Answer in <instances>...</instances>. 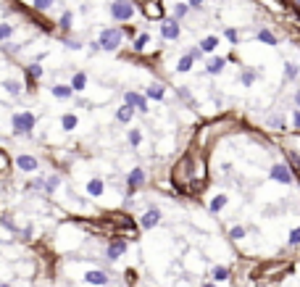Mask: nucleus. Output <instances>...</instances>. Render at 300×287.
Returning a JSON list of instances; mask_svg holds the SVG:
<instances>
[{"label": "nucleus", "mask_w": 300, "mask_h": 287, "mask_svg": "<svg viewBox=\"0 0 300 287\" xmlns=\"http://www.w3.org/2000/svg\"><path fill=\"white\" fill-rule=\"evenodd\" d=\"M124 103L137 108L140 113H148V97L140 95V93H124Z\"/></svg>", "instance_id": "11"}, {"label": "nucleus", "mask_w": 300, "mask_h": 287, "mask_svg": "<svg viewBox=\"0 0 300 287\" xmlns=\"http://www.w3.org/2000/svg\"><path fill=\"white\" fill-rule=\"evenodd\" d=\"M200 287H216V282H203Z\"/></svg>", "instance_id": "48"}, {"label": "nucleus", "mask_w": 300, "mask_h": 287, "mask_svg": "<svg viewBox=\"0 0 300 287\" xmlns=\"http://www.w3.org/2000/svg\"><path fill=\"white\" fill-rule=\"evenodd\" d=\"M295 105H298V108H300V90H298V93H295Z\"/></svg>", "instance_id": "47"}, {"label": "nucleus", "mask_w": 300, "mask_h": 287, "mask_svg": "<svg viewBox=\"0 0 300 287\" xmlns=\"http://www.w3.org/2000/svg\"><path fill=\"white\" fill-rule=\"evenodd\" d=\"M145 185V169H140V166H137V169H132L127 174V190H129V198H132V195L140 190V187Z\"/></svg>", "instance_id": "8"}, {"label": "nucleus", "mask_w": 300, "mask_h": 287, "mask_svg": "<svg viewBox=\"0 0 300 287\" xmlns=\"http://www.w3.org/2000/svg\"><path fill=\"white\" fill-rule=\"evenodd\" d=\"M161 219H164V214H161V208H156V206H150L145 214L140 216V229H156V226L161 224Z\"/></svg>", "instance_id": "7"}, {"label": "nucleus", "mask_w": 300, "mask_h": 287, "mask_svg": "<svg viewBox=\"0 0 300 287\" xmlns=\"http://www.w3.org/2000/svg\"><path fill=\"white\" fill-rule=\"evenodd\" d=\"M34 124H37V119H34V113H29V111H21V113H13V116H11L13 134H21V137L32 134Z\"/></svg>", "instance_id": "1"}, {"label": "nucleus", "mask_w": 300, "mask_h": 287, "mask_svg": "<svg viewBox=\"0 0 300 287\" xmlns=\"http://www.w3.org/2000/svg\"><path fill=\"white\" fill-rule=\"evenodd\" d=\"M0 226H3V229H8L11 235H21V229H19V224L13 222V219L8 216V214H3L0 216Z\"/></svg>", "instance_id": "19"}, {"label": "nucleus", "mask_w": 300, "mask_h": 287, "mask_svg": "<svg viewBox=\"0 0 300 287\" xmlns=\"http://www.w3.org/2000/svg\"><path fill=\"white\" fill-rule=\"evenodd\" d=\"M290 245H292V248L300 245V226H295V229L290 232Z\"/></svg>", "instance_id": "39"}, {"label": "nucleus", "mask_w": 300, "mask_h": 287, "mask_svg": "<svg viewBox=\"0 0 300 287\" xmlns=\"http://www.w3.org/2000/svg\"><path fill=\"white\" fill-rule=\"evenodd\" d=\"M200 3H203V0H190V3H187V5H190V8H198V5H200Z\"/></svg>", "instance_id": "46"}, {"label": "nucleus", "mask_w": 300, "mask_h": 287, "mask_svg": "<svg viewBox=\"0 0 300 287\" xmlns=\"http://www.w3.org/2000/svg\"><path fill=\"white\" fill-rule=\"evenodd\" d=\"M271 179H274V182H282V185H290V182H292V171H290V166H287V163H276V166H271Z\"/></svg>", "instance_id": "12"}, {"label": "nucleus", "mask_w": 300, "mask_h": 287, "mask_svg": "<svg viewBox=\"0 0 300 287\" xmlns=\"http://www.w3.org/2000/svg\"><path fill=\"white\" fill-rule=\"evenodd\" d=\"M82 282L92 285V287H105V285H111V274L105 269H87L82 274Z\"/></svg>", "instance_id": "5"}, {"label": "nucleus", "mask_w": 300, "mask_h": 287, "mask_svg": "<svg viewBox=\"0 0 300 287\" xmlns=\"http://www.w3.org/2000/svg\"><path fill=\"white\" fill-rule=\"evenodd\" d=\"M0 287H11V282H0Z\"/></svg>", "instance_id": "49"}, {"label": "nucleus", "mask_w": 300, "mask_h": 287, "mask_svg": "<svg viewBox=\"0 0 300 287\" xmlns=\"http://www.w3.org/2000/svg\"><path fill=\"white\" fill-rule=\"evenodd\" d=\"M29 190H37V192H45V177H34L29 182Z\"/></svg>", "instance_id": "36"}, {"label": "nucleus", "mask_w": 300, "mask_h": 287, "mask_svg": "<svg viewBox=\"0 0 300 287\" xmlns=\"http://www.w3.org/2000/svg\"><path fill=\"white\" fill-rule=\"evenodd\" d=\"M179 97H182V100H187V97H190V90L182 87V90H179Z\"/></svg>", "instance_id": "45"}, {"label": "nucleus", "mask_w": 300, "mask_h": 287, "mask_svg": "<svg viewBox=\"0 0 300 287\" xmlns=\"http://www.w3.org/2000/svg\"><path fill=\"white\" fill-rule=\"evenodd\" d=\"M84 192H87L90 198H103V192H105L103 177H90V179H87V185H84Z\"/></svg>", "instance_id": "9"}, {"label": "nucleus", "mask_w": 300, "mask_h": 287, "mask_svg": "<svg viewBox=\"0 0 300 287\" xmlns=\"http://www.w3.org/2000/svg\"><path fill=\"white\" fill-rule=\"evenodd\" d=\"M187 11H190L187 3H176V5H174V19H176V21L184 19V16H187Z\"/></svg>", "instance_id": "30"}, {"label": "nucleus", "mask_w": 300, "mask_h": 287, "mask_svg": "<svg viewBox=\"0 0 300 287\" xmlns=\"http://www.w3.org/2000/svg\"><path fill=\"white\" fill-rule=\"evenodd\" d=\"M227 200H229L227 195H216V198H213V200L208 203V211H211V214H219V211L227 206Z\"/></svg>", "instance_id": "23"}, {"label": "nucleus", "mask_w": 300, "mask_h": 287, "mask_svg": "<svg viewBox=\"0 0 300 287\" xmlns=\"http://www.w3.org/2000/svg\"><path fill=\"white\" fill-rule=\"evenodd\" d=\"M13 32H16V29H13L11 24H0V42L11 40V37H13Z\"/></svg>", "instance_id": "28"}, {"label": "nucleus", "mask_w": 300, "mask_h": 287, "mask_svg": "<svg viewBox=\"0 0 300 287\" xmlns=\"http://www.w3.org/2000/svg\"><path fill=\"white\" fill-rule=\"evenodd\" d=\"M292 124H295L298 129H300V111H295V116H292Z\"/></svg>", "instance_id": "44"}, {"label": "nucleus", "mask_w": 300, "mask_h": 287, "mask_svg": "<svg viewBox=\"0 0 300 287\" xmlns=\"http://www.w3.org/2000/svg\"><path fill=\"white\" fill-rule=\"evenodd\" d=\"M3 90H5V93H11V95H19L24 87H21V82H16V79H5L3 82Z\"/></svg>", "instance_id": "25"}, {"label": "nucleus", "mask_w": 300, "mask_h": 287, "mask_svg": "<svg viewBox=\"0 0 300 287\" xmlns=\"http://www.w3.org/2000/svg\"><path fill=\"white\" fill-rule=\"evenodd\" d=\"M229 237H232V240H242L245 237V226H232V229H229Z\"/></svg>", "instance_id": "37"}, {"label": "nucleus", "mask_w": 300, "mask_h": 287, "mask_svg": "<svg viewBox=\"0 0 300 287\" xmlns=\"http://www.w3.org/2000/svg\"><path fill=\"white\" fill-rule=\"evenodd\" d=\"M127 248H129V243L124 237H113L108 245H105V253H103V258H105V263H113V261H119L121 255L127 253Z\"/></svg>", "instance_id": "3"}, {"label": "nucleus", "mask_w": 300, "mask_h": 287, "mask_svg": "<svg viewBox=\"0 0 300 287\" xmlns=\"http://www.w3.org/2000/svg\"><path fill=\"white\" fill-rule=\"evenodd\" d=\"M211 274H213V279H216V282H227V279H229V269H227V266H213Z\"/></svg>", "instance_id": "26"}, {"label": "nucleus", "mask_w": 300, "mask_h": 287, "mask_svg": "<svg viewBox=\"0 0 300 287\" xmlns=\"http://www.w3.org/2000/svg\"><path fill=\"white\" fill-rule=\"evenodd\" d=\"M192 64H195V58H192L190 53H184V56L179 58V64H176V71H179V74H187V71L192 69Z\"/></svg>", "instance_id": "20"}, {"label": "nucleus", "mask_w": 300, "mask_h": 287, "mask_svg": "<svg viewBox=\"0 0 300 287\" xmlns=\"http://www.w3.org/2000/svg\"><path fill=\"white\" fill-rule=\"evenodd\" d=\"M64 45H66V48H82V45L74 42V40H64Z\"/></svg>", "instance_id": "43"}, {"label": "nucleus", "mask_w": 300, "mask_h": 287, "mask_svg": "<svg viewBox=\"0 0 300 287\" xmlns=\"http://www.w3.org/2000/svg\"><path fill=\"white\" fill-rule=\"evenodd\" d=\"M190 56H192V58H195V61H198V58L203 56V50H200V48H190Z\"/></svg>", "instance_id": "42"}, {"label": "nucleus", "mask_w": 300, "mask_h": 287, "mask_svg": "<svg viewBox=\"0 0 300 287\" xmlns=\"http://www.w3.org/2000/svg\"><path fill=\"white\" fill-rule=\"evenodd\" d=\"M37 79H42V66L40 64H29L27 66V82H29V87H34Z\"/></svg>", "instance_id": "15"}, {"label": "nucleus", "mask_w": 300, "mask_h": 287, "mask_svg": "<svg viewBox=\"0 0 300 287\" xmlns=\"http://www.w3.org/2000/svg\"><path fill=\"white\" fill-rule=\"evenodd\" d=\"M284 77H287V79H295V77H298V64H292V61L284 64Z\"/></svg>", "instance_id": "34"}, {"label": "nucleus", "mask_w": 300, "mask_h": 287, "mask_svg": "<svg viewBox=\"0 0 300 287\" xmlns=\"http://www.w3.org/2000/svg\"><path fill=\"white\" fill-rule=\"evenodd\" d=\"M148 40H150V37H148V32H142V34H137V37H134V50H137V53H140V50L145 48V45H148Z\"/></svg>", "instance_id": "33"}, {"label": "nucleus", "mask_w": 300, "mask_h": 287, "mask_svg": "<svg viewBox=\"0 0 300 287\" xmlns=\"http://www.w3.org/2000/svg\"><path fill=\"white\" fill-rule=\"evenodd\" d=\"M34 8L37 11H50L53 8V0H34Z\"/></svg>", "instance_id": "38"}, {"label": "nucleus", "mask_w": 300, "mask_h": 287, "mask_svg": "<svg viewBox=\"0 0 300 287\" xmlns=\"http://www.w3.org/2000/svg\"><path fill=\"white\" fill-rule=\"evenodd\" d=\"M298 5H300V0H298Z\"/></svg>", "instance_id": "50"}, {"label": "nucleus", "mask_w": 300, "mask_h": 287, "mask_svg": "<svg viewBox=\"0 0 300 287\" xmlns=\"http://www.w3.org/2000/svg\"><path fill=\"white\" fill-rule=\"evenodd\" d=\"M76 124H79V119H76V113H64L61 116V127H64L66 132H74Z\"/></svg>", "instance_id": "18"}, {"label": "nucleus", "mask_w": 300, "mask_h": 287, "mask_svg": "<svg viewBox=\"0 0 300 287\" xmlns=\"http://www.w3.org/2000/svg\"><path fill=\"white\" fill-rule=\"evenodd\" d=\"M58 185H61V177L58 174H50V177H45V192L48 195H53L58 190Z\"/></svg>", "instance_id": "24"}, {"label": "nucleus", "mask_w": 300, "mask_h": 287, "mask_svg": "<svg viewBox=\"0 0 300 287\" xmlns=\"http://www.w3.org/2000/svg\"><path fill=\"white\" fill-rule=\"evenodd\" d=\"M145 97H150V100H164V97H166L164 85H150L148 90H145Z\"/></svg>", "instance_id": "17"}, {"label": "nucleus", "mask_w": 300, "mask_h": 287, "mask_svg": "<svg viewBox=\"0 0 300 287\" xmlns=\"http://www.w3.org/2000/svg\"><path fill=\"white\" fill-rule=\"evenodd\" d=\"M84 87H87V77H84V71H76L74 79H71V90L74 93H82Z\"/></svg>", "instance_id": "21"}, {"label": "nucleus", "mask_w": 300, "mask_h": 287, "mask_svg": "<svg viewBox=\"0 0 300 287\" xmlns=\"http://www.w3.org/2000/svg\"><path fill=\"white\" fill-rule=\"evenodd\" d=\"M258 40L266 42V45H276V37L268 32V29H261V32H258Z\"/></svg>", "instance_id": "32"}, {"label": "nucleus", "mask_w": 300, "mask_h": 287, "mask_svg": "<svg viewBox=\"0 0 300 287\" xmlns=\"http://www.w3.org/2000/svg\"><path fill=\"white\" fill-rule=\"evenodd\" d=\"M71 19H74L71 11H64V13H61V29H64V32H68V29H71Z\"/></svg>", "instance_id": "29"}, {"label": "nucleus", "mask_w": 300, "mask_h": 287, "mask_svg": "<svg viewBox=\"0 0 300 287\" xmlns=\"http://www.w3.org/2000/svg\"><path fill=\"white\" fill-rule=\"evenodd\" d=\"M142 13H145L148 19H164V11H161V3H158V0H150V3L142 8Z\"/></svg>", "instance_id": "14"}, {"label": "nucleus", "mask_w": 300, "mask_h": 287, "mask_svg": "<svg viewBox=\"0 0 300 287\" xmlns=\"http://www.w3.org/2000/svg\"><path fill=\"white\" fill-rule=\"evenodd\" d=\"M127 140H129V145H132V148H140V142H142V132H140V129H132Z\"/></svg>", "instance_id": "31"}, {"label": "nucleus", "mask_w": 300, "mask_h": 287, "mask_svg": "<svg viewBox=\"0 0 300 287\" xmlns=\"http://www.w3.org/2000/svg\"><path fill=\"white\" fill-rule=\"evenodd\" d=\"M224 64H227V61H224L221 56H219V58H211V61L205 64V71H208V74H219L221 69H224Z\"/></svg>", "instance_id": "22"}, {"label": "nucleus", "mask_w": 300, "mask_h": 287, "mask_svg": "<svg viewBox=\"0 0 300 287\" xmlns=\"http://www.w3.org/2000/svg\"><path fill=\"white\" fill-rule=\"evenodd\" d=\"M53 97H58V100H68V97H74V90L71 85H53Z\"/></svg>", "instance_id": "13"}, {"label": "nucleus", "mask_w": 300, "mask_h": 287, "mask_svg": "<svg viewBox=\"0 0 300 287\" xmlns=\"http://www.w3.org/2000/svg\"><path fill=\"white\" fill-rule=\"evenodd\" d=\"M111 16L116 21H129L134 16V3L132 0H113L111 3Z\"/></svg>", "instance_id": "4"}, {"label": "nucleus", "mask_w": 300, "mask_h": 287, "mask_svg": "<svg viewBox=\"0 0 300 287\" xmlns=\"http://www.w3.org/2000/svg\"><path fill=\"white\" fill-rule=\"evenodd\" d=\"M161 37H164V40H176V37H179V21L176 19L161 21Z\"/></svg>", "instance_id": "10"}, {"label": "nucleus", "mask_w": 300, "mask_h": 287, "mask_svg": "<svg viewBox=\"0 0 300 287\" xmlns=\"http://www.w3.org/2000/svg\"><path fill=\"white\" fill-rule=\"evenodd\" d=\"M256 79H258V74H256V71H242V77H240V82H242L245 87H250Z\"/></svg>", "instance_id": "35"}, {"label": "nucleus", "mask_w": 300, "mask_h": 287, "mask_svg": "<svg viewBox=\"0 0 300 287\" xmlns=\"http://www.w3.org/2000/svg\"><path fill=\"white\" fill-rule=\"evenodd\" d=\"M132 116H134V108H132V105H127V103L116 111V122L119 124H129V122H132Z\"/></svg>", "instance_id": "16"}, {"label": "nucleus", "mask_w": 300, "mask_h": 287, "mask_svg": "<svg viewBox=\"0 0 300 287\" xmlns=\"http://www.w3.org/2000/svg\"><path fill=\"white\" fill-rule=\"evenodd\" d=\"M121 37H124V32L121 29H103L98 37V45H100V50H105V53H113V50H119V45H121Z\"/></svg>", "instance_id": "2"}, {"label": "nucleus", "mask_w": 300, "mask_h": 287, "mask_svg": "<svg viewBox=\"0 0 300 287\" xmlns=\"http://www.w3.org/2000/svg\"><path fill=\"white\" fill-rule=\"evenodd\" d=\"M224 37H227L229 42H237V40H240V37H237V29H227V32H224Z\"/></svg>", "instance_id": "41"}, {"label": "nucleus", "mask_w": 300, "mask_h": 287, "mask_svg": "<svg viewBox=\"0 0 300 287\" xmlns=\"http://www.w3.org/2000/svg\"><path fill=\"white\" fill-rule=\"evenodd\" d=\"M13 166H16L19 171H24V174H34V171L40 169V158H34L29 153H19L13 158Z\"/></svg>", "instance_id": "6"}, {"label": "nucleus", "mask_w": 300, "mask_h": 287, "mask_svg": "<svg viewBox=\"0 0 300 287\" xmlns=\"http://www.w3.org/2000/svg\"><path fill=\"white\" fill-rule=\"evenodd\" d=\"M268 124H271L274 129H284V119H279V116H271V119H268Z\"/></svg>", "instance_id": "40"}, {"label": "nucleus", "mask_w": 300, "mask_h": 287, "mask_svg": "<svg viewBox=\"0 0 300 287\" xmlns=\"http://www.w3.org/2000/svg\"><path fill=\"white\" fill-rule=\"evenodd\" d=\"M216 45H219L216 37H205V40L200 42V50H203V53H213V50H216Z\"/></svg>", "instance_id": "27"}]
</instances>
